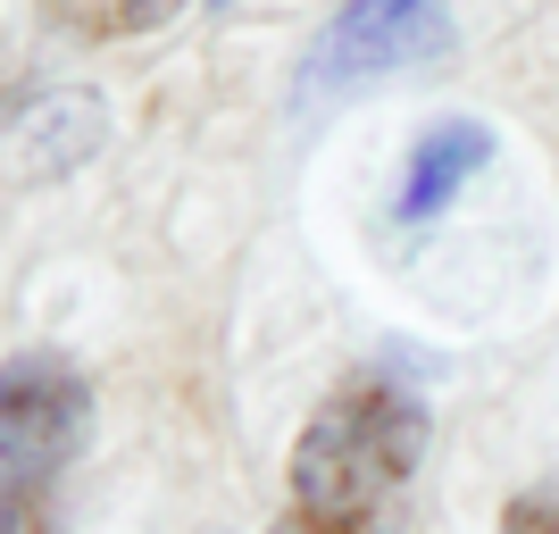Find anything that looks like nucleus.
Segmentation results:
<instances>
[{
  "instance_id": "7ed1b4c3",
  "label": "nucleus",
  "mask_w": 559,
  "mask_h": 534,
  "mask_svg": "<svg viewBox=\"0 0 559 534\" xmlns=\"http://www.w3.org/2000/svg\"><path fill=\"white\" fill-rule=\"evenodd\" d=\"M451 43H460V25H451L443 0H350L343 17L309 43L301 93H350L368 75L426 68V59H451Z\"/></svg>"
},
{
  "instance_id": "f257e3e1",
  "label": "nucleus",
  "mask_w": 559,
  "mask_h": 534,
  "mask_svg": "<svg viewBox=\"0 0 559 534\" xmlns=\"http://www.w3.org/2000/svg\"><path fill=\"white\" fill-rule=\"evenodd\" d=\"M426 460V410L393 376H350L293 442V510L276 534H393V501Z\"/></svg>"
},
{
  "instance_id": "0eeeda50",
  "label": "nucleus",
  "mask_w": 559,
  "mask_h": 534,
  "mask_svg": "<svg viewBox=\"0 0 559 534\" xmlns=\"http://www.w3.org/2000/svg\"><path fill=\"white\" fill-rule=\"evenodd\" d=\"M501 534H559V485L518 493L510 510H501Z\"/></svg>"
},
{
  "instance_id": "20e7f679",
  "label": "nucleus",
  "mask_w": 559,
  "mask_h": 534,
  "mask_svg": "<svg viewBox=\"0 0 559 534\" xmlns=\"http://www.w3.org/2000/svg\"><path fill=\"white\" fill-rule=\"evenodd\" d=\"M100 142H109V109L100 93H34L9 126H0V176H17V185H59L75 167L93 159Z\"/></svg>"
},
{
  "instance_id": "f03ea898",
  "label": "nucleus",
  "mask_w": 559,
  "mask_h": 534,
  "mask_svg": "<svg viewBox=\"0 0 559 534\" xmlns=\"http://www.w3.org/2000/svg\"><path fill=\"white\" fill-rule=\"evenodd\" d=\"M84 435H93L84 368L68 351H17L0 368V534H59Z\"/></svg>"
},
{
  "instance_id": "423d86ee",
  "label": "nucleus",
  "mask_w": 559,
  "mask_h": 534,
  "mask_svg": "<svg viewBox=\"0 0 559 534\" xmlns=\"http://www.w3.org/2000/svg\"><path fill=\"white\" fill-rule=\"evenodd\" d=\"M43 9H50V25H68V34H84V43H126V34L167 25L176 0H43Z\"/></svg>"
},
{
  "instance_id": "39448f33",
  "label": "nucleus",
  "mask_w": 559,
  "mask_h": 534,
  "mask_svg": "<svg viewBox=\"0 0 559 534\" xmlns=\"http://www.w3.org/2000/svg\"><path fill=\"white\" fill-rule=\"evenodd\" d=\"M485 167H492V134L476 117H443V126L409 151V167H401V226H426L435 210H451L460 185L485 176Z\"/></svg>"
}]
</instances>
